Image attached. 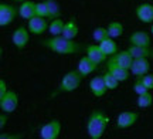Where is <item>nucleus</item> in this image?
<instances>
[{
  "mask_svg": "<svg viewBox=\"0 0 153 139\" xmlns=\"http://www.w3.org/2000/svg\"><path fill=\"white\" fill-rule=\"evenodd\" d=\"M109 123V117L102 109H94L85 123L87 134L91 139H101L104 136L106 126Z\"/></svg>",
  "mask_w": 153,
  "mask_h": 139,
  "instance_id": "f257e3e1",
  "label": "nucleus"
},
{
  "mask_svg": "<svg viewBox=\"0 0 153 139\" xmlns=\"http://www.w3.org/2000/svg\"><path fill=\"white\" fill-rule=\"evenodd\" d=\"M43 45L47 47L50 51L60 56H70L75 54L81 50V45L75 43L74 40H68L64 36H51L50 39H45L43 41Z\"/></svg>",
  "mask_w": 153,
  "mask_h": 139,
  "instance_id": "f03ea898",
  "label": "nucleus"
},
{
  "mask_svg": "<svg viewBox=\"0 0 153 139\" xmlns=\"http://www.w3.org/2000/svg\"><path fill=\"white\" fill-rule=\"evenodd\" d=\"M82 74L78 70H72V71H68L67 74H64V77L61 80L60 87H58V91L60 92H72L75 91L79 85H81L82 81Z\"/></svg>",
  "mask_w": 153,
  "mask_h": 139,
  "instance_id": "7ed1b4c3",
  "label": "nucleus"
},
{
  "mask_svg": "<svg viewBox=\"0 0 153 139\" xmlns=\"http://www.w3.org/2000/svg\"><path fill=\"white\" fill-rule=\"evenodd\" d=\"M19 106V95H17L16 91L13 89H9L3 97H0V109L1 112H6V114H11L14 112Z\"/></svg>",
  "mask_w": 153,
  "mask_h": 139,
  "instance_id": "20e7f679",
  "label": "nucleus"
},
{
  "mask_svg": "<svg viewBox=\"0 0 153 139\" xmlns=\"http://www.w3.org/2000/svg\"><path fill=\"white\" fill-rule=\"evenodd\" d=\"M61 134V122L58 119H51L47 123H44L40 128V138L41 139H57Z\"/></svg>",
  "mask_w": 153,
  "mask_h": 139,
  "instance_id": "39448f33",
  "label": "nucleus"
},
{
  "mask_svg": "<svg viewBox=\"0 0 153 139\" xmlns=\"http://www.w3.org/2000/svg\"><path fill=\"white\" fill-rule=\"evenodd\" d=\"M17 14H19V9L7 3H1L0 4V26L1 27H7L11 23L16 20Z\"/></svg>",
  "mask_w": 153,
  "mask_h": 139,
  "instance_id": "423d86ee",
  "label": "nucleus"
},
{
  "mask_svg": "<svg viewBox=\"0 0 153 139\" xmlns=\"http://www.w3.org/2000/svg\"><path fill=\"white\" fill-rule=\"evenodd\" d=\"M48 22L45 17L41 16H34L30 20H27V28L28 31L34 36H41L43 33H45L48 30Z\"/></svg>",
  "mask_w": 153,
  "mask_h": 139,
  "instance_id": "0eeeda50",
  "label": "nucleus"
},
{
  "mask_svg": "<svg viewBox=\"0 0 153 139\" xmlns=\"http://www.w3.org/2000/svg\"><path fill=\"white\" fill-rule=\"evenodd\" d=\"M30 31H28L27 27H24V26H20V27H17L13 34H11V41H13V44L16 48L19 50H23L26 45L28 44V40H30Z\"/></svg>",
  "mask_w": 153,
  "mask_h": 139,
  "instance_id": "6e6552de",
  "label": "nucleus"
},
{
  "mask_svg": "<svg viewBox=\"0 0 153 139\" xmlns=\"http://www.w3.org/2000/svg\"><path fill=\"white\" fill-rule=\"evenodd\" d=\"M137 115L136 112H132V111H125V112H120L118 118H116V126L119 129H128L133 126L135 123L137 122Z\"/></svg>",
  "mask_w": 153,
  "mask_h": 139,
  "instance_id": "1a4fd4ad",
  "label": "nucleus"
},
{
  "mask_svg": "<svg viewBox=\"0 0 153 139\" xmlns=\"http://www.w3.org/2000/svg\"><path fill=\"white\" fill-rule=\"evenodd\" d=\"M106 71H109L116 80H119L120 83L126 81L128 78L131 77V70L123 68V67H120V65H118V64H115L112 60H108V61H106Z\"/></svg>",
  "mask_w": 153,
  "mask_h": 139,
  "instance_id": "9d476101",
  "label": "nucleus"
},
{
  "mask_svg": "<svg viewBox=\"0 0 153 139\" xmlns=\"http://www.w3.org/2000/svg\"><path fill=\"white\" fill-rule=\"evenodd\" d=\"M135 14H136L137 20L145 23V24L153 23V4H150V3L139 4L135 10Z\"/></svg>",
  "mask_w": 153,
  "mask_h": 139,
  "instance_id": "9b49d317",
  "label": "nucleus"
},
{
  "mask_svg": "<svg viewBox=\"0 0 153 139\" xmlns=\"http://www.w3.org/2000/svg\"><path fill=\"white\" fill-rule=\"evenodd\" d=\"M129 70H131V74L135 77H142L145 74H148L150 70L149 58H133V62Z\"/></svg>",
  "mask_w": 153,
  "mask_h": 139,
  "instance_id": "f8f14e48",
  "label": "nucleus"
},
{
  "mask_svg": "<svg viewBox=\"0 0 153 139\" xmlns=\"http://www.w3.org/2000/svg\"><path fill=\"white\" fill-rule=\"evenodd\" d=\"M19 16L24 20H30L31 17L37 16V3L31 0H24L19 6Z\"/></svg>",
  "mask_w": 153,
  "mask_h": 139,
  "instance_id": "ddd939ff",
  "label": "nucleus"
},
{
  "mask_svg": "<svg viewBox=\"0 0 153 139\" xmlns=\"http://www.w3.org/2000/svg\"><path fill=\"white\" fill-rule=\"evenodd\" d=\"M89 89H91V92H92L94 97H104L105 92L108 91L106 88V84H105V80H104V75H97V77H94L91 81H89Z\"/></svg>",
  "mask_w": 153,
  "mask_h": 139,
  "instance_id": "4468645a",
  "label": "nucleus"
},
{
  "mask_svg": "<svg viewBox=\"0 0 153 139\" xmlns=\"http://www.w3.org/2000/svg\"><path fill=\"white\" fill-rule=\"evenodd\" d=\"M109 60H112L115 64H118L120 67L129 70L132 65V62H133V57L131 56V53L128 50H120V51H116L114 56H111Z\"/></svg>",
  "mask_w": 153,
  "mask_h": 139,
  "instance_id": "2eb2a0df",
  "label": "nucleus"
},
{
  "mask_svg": "<svg viewBox=\"0 0 153 139\" xmlns=\"http://www.w3.org/2000/svg\"><path fill=\"white\" fill-rule=\"evenodd\" d=\"M97 68H98V64H97V62H94L88 56H84L81 60L78 61V67H76V70L82 74V77H87V75H89V74H92Z\"/></svg>",
  "mask_w": 153,
  "mask_h": 139,
  "instance_id": "dca6fc26",
  "label": "nucleus"
},
{
  "mask_svg": "<svg viewBox=\"0 0 153 139\" xmlns=\"http://www.w3.org/2000/svg\"><path fill=\"white\" fill-rule=\"evenodd\" d=\"M131 45H142V47H150V36L146 31H133L129 37Z\"/></svg>",
  "mask_w": 153,
  "mask_h": 139,
  "instance_id": "f3484780",
  "label": "nucleus"
},
{
  "mask_svg": "<svg viewBox=\"0 0 153 139\" xmlns=\"http://www.w3.org/2000/svg\"><path fill=\"white\" fill-rule=\"evenodd\" d=\"M87 56L92 60L94 62H97V64H101V62H104L106 60V54H105L104 51L101 50V47L99 44H91L87 47Z\"/></svg>",
  "mask_w": 153,
  "mask_h": 139,
  "instance_id": "a211bd4d",
  "label": "nucleus"
},
{
  "mask_svg": "<svg viewBox=\"0 0 153 139\" xmlns=\"http://www.w3.org/2000/svg\"><path fill=\"white\" fill-rule=\"evenodd\" d=\"M128 51L131 53L133 58H153V50L150 47H142V45H129Z\"/></svg>",
  "mask_w": 153,
  "mask_h": 139,
  "instance_id": "6ab92c4d",
  "label": "nucleus"
},
{
  "mask_svg": "<svg viewBox=\"0 0 153 139\" xmlns=\"http://www.w3.org/2000/svg\"><path fill=\"white\" fill-rule=\"evenodd\" d=\"M98 44H99V47H101V50L104 51L108 57L114 56L115 53L118 51V45H116V43L114 41V39H112V37H108V39L102 40V41H101V43H98Z\"/></svg>",
  "mask_w": 153,
  "mask_h": 139,
  "instance_id": "aec40b11",
  "label": "nucleus"
},
{
  "mask_svg": "<svg viewBox=\"0 0 153 139\" xmlns=\"http://www.w3.org/2000/svg\"><path fill=\"white\" fill-rule=\"evenodd\" d=\"M78 31H79V28L76 26V23L74 20H70V22H67L64 24V30H62L61 36H64L68 40H74L78 36Z\"/></svg>",
  "mask_w": 153,
  "mask_h": 139,
  "instance_id": "412c9836",
  "label": "nucleus"
},
{
  "mask_svg": "<svg viewBox=\"0 0 153 139\" xmlns=\"http://www.w3.org/2000/svg\"><path fill=\"white\" fill-rule=\"evenodd\" d=\"M62 30H64V22L61 20L60 17L53 19L48 26V33L51 34V36H61V34H62Z\"/></svg>",
  "mask_w": 153,
  "mask_h": 139,
  "instance_id": "4be33fe9",
  "label": "nucleus"
},
{
  "mask_svg": "<svg viewBox=\"0 0 153 139\" xmlns=\"http://www.w3.org/2000/svg\"><path fill=\"white\" fill-rule=\"evenodd\" d=\"M106 28H108L109 37H112V39H118L123 34V26L119 22H111Z\"/></svg>",
  "mask_w": 153,
  "mask_h": 139,
  "instance_id": "5701e85b",
  "label": "nucleus"
},
{
  "mask_svg": "<svg viewBox=\"0 0 153 139\" xmlns=\"http://www.w3.org/2000/svg\"><path fill=\"white\" fill-rule=\"evenodd\" d=\"M137 106L139 108H149V106L153 104V95L150 91L145 92V94L137 95Z\"/></svg>",
  "mask_w": 153,
  "mask_h": 139,
  "instance_id": "b1692460",
  "label": "nucleus"
},
{
  "mask_svg": "<svg viewBox=\"0 0 153 139\" xmlns=\"http://www.w3.org/2000/svg\"><path fill=\"white\" fill-rule=\"evenodd\" d=\"M45 3L48 6L50 19H57V17H60L61 9H60V4L57 3V0H45Z\"/></svg>",
  "mask_w": 153,
  "mask_h": 139,
  "instance_id": "393cba45",
  "label": "nucleus"
},
{
  "mask_svg": "<svg viewBox=\"0 0 153 139\" xmlns=\"http://www.w3.org/2000/svg\"><path fill=\"white\" fill-rule=\"evenodd\" d=\"M104 80H105V84H106V88L111 89V91H114V89L118 88V85H119V83H120L119 80H116L109 71H106L104 74Z\"/></svg>",
  "mask_w": 153,
  "mask_h": 139,
  "instance_id": "a878e982",
  "label": "nucleus"
},
{
  "mask_svg": "<svg viewBox=\"0 0 153 139\" xmlns=\"http://www.w3.org/2000/svg\"><path fill=\"white\" fill-rule=\"evenodd\" d=\"M92 37L97 43H101L102 40L108 39L109 37V33H108V28L106 27H97L94 28V33H92Z\"/></svg>",
  "mask_w": 153,
  "mask_h": 139,
  "instance_id": "bb28decb",
  "label": "nucleus"
},
{
  "mask_svg": "<svg viewBox=\"0 0 153 139\" xmlns=\"http://www.w3.org/2000/svg\"><path fill=\"white\" fill-rule=\"evenodd\" d=\"M133 91H135V94H136V95H140V94H145V92L150 91V89H149L148 87L142 83V80H140V78L136 77L135 84H133Z\"/></svg>",
  "mask_w": 153,
  "mask_h": 139,
  "instance_id": "cd10ccee",
  "label": "nucleus"
},
{
  "mask_svg": "<svg viewBox=\"0 0 153 139\" xmlns=\"http://www.w3.org/2000/svg\"><path fill=\"white\" fill-rule=\"evenodd\" d=\"M37 16L45 17V19H50V10H48V6L44 1H38L37 3Z\"/></svg>",
  "mask_w": 153,
  "mask_h": 139,
  "instance_id": "c85d7f7f",
  "label": "nucleus"
},
{
  "mask_svg": "<svg viewBox=\"0 0 153 139\" xmlns=\"http://www.w3.org/2000/svg\"><path fill=\"white\" fill-rule=\"evenodd\" d=\"M139 78H140V80H142V83L145 84L150 91H152L153 89V74H149L148 72V74H145V75H142V77H139Z\"/></svg>",
  "mask_w": 153,
  "mask_h": 139,
  "instance_id": "c756f323",
  "label": "nucleus"
},
{
  "mask_svg": "<svg viewBox=\"0 0 153 139\" xmlns=\"http://www.w3.org/2000/svg\"><path fill=\"white\" fill-rule=\"evenodd\" d=\"M7 91H9V89H7L6 80H4V78H1V80H0V97H3V95H4Z\"/></svg>",
  "mask_w": 153,
  "mask_h": 139,
  "instance_id": "7c9ffc66",
  "label": "nucleus"
},
{
  "mask_svg": "<svg viewBox=\"0 0 153 139\" xmlns=\"http://www.w3.org/2000/svg\"><path fill=\"white\" fill-rule=\"evenodd\" d=\"M7 115H9V114H6V112H1V117H0V129L4 128L6 121H7Z\"/></svg>",
  "mask_w": 153,
  "mask_h": 139,
  "instance_id": "2f4dec72",
  "label": "nucleus"
},
{
  "mask_svg": "<svg viewBox=\"0 0 153 139\" xmlns=\"http://www.w3.org/2000/svg\"><path fill=\"white\" fill-rule=\"evenodd\" d=\"M23 135H4V134H1L0 135V138L1 139H19V138H22Z\"/></svg>",
  "mask_w": 153,
  "mask_h": 139,
  "instance_id": "473e14b6",
  "label": "nucleus"
},
{
  "mask_svg": "<svg viewBox=\"0 0 153 139\" xmlns=\"http://www.w3.org/2000/svg\"><path fill=\"white\" fill-rule=\"evenodd\" d=\"M13 1H16V3H23L24 0H13Z\"/></svg>",
  "mask_w": 153,
  "mask_h": 139,
  "instance_id": "72a5a7b5",
  "label": "nucleus"
},
{
  "mask_svg": "<svg viewBox=\"0 0 153 139\" xmlns=\"http://www.w3.org/2000/svg\"><path fill=\"white\" fill-rule=\"evenodd\" d=\"M150 31H152V36H153V23H152V27H150Z\"/></svg>",
  "mask_w": 153,
  "mask_h": 139,
  "instance_id": "f704fd0d",
  "label": "nucleus"
}]
</instances>
